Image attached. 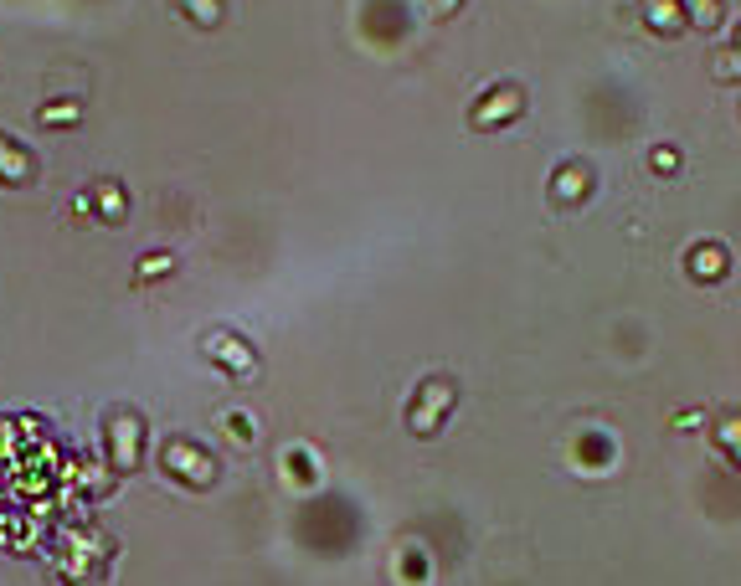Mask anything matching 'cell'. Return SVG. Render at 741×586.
Listing matches in <instances>:
<instances>
[{
  "label": "cell",
  "instance_id": "obj_1",
  "mask_svg": "<svg viewBox=\"0 0 741 586\" xmlns=\"http://www.w3.org/2000/svg\"><path fill=\"white\" fill-rule=\"evenodd\" d=\"M191 458H196V453H191L186 443H170V448H165V463H170V468H181L191 484H206V479H211V468H196Z\"/></svg>",
  "mask_w": 741,
  "mask_h": 586
},
{
  "label": "cell",
  "instance_id": "obj_2",
  "mask_svg": "<svg viewBox=\"0 0 741 586\" xmlns=\"http://www.w3.org/2000/svg\"><path fill=\"white\" fill-rule=\"evenodd\" d=\"M0 165H6V175H11V180H26V175H31V160H26V155H16L11 144H0Z\"/></svg>",
  "mask_w": 741,
  "mask_h": 586
},
{
  "label": "cell",
  "instance_id": "obj_3",
  "mask_svg": "<svg viewBox=\"0 0 741 586\" xmlns=\"http://www.w3.org/2000/svg\"><path fill=\"white\" fill-rule=\"evenodd\" d=\"M690 11H695L705 26H711V21H716V0H690Z\"/></svg>",
  "mask_w": 741,
  "mask_h": 586
}]
</instances>
